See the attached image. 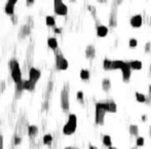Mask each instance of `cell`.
I'll use <instances>...</instances> for the list:
<instances>
[{
	"instance_id": "cell-1",
	"label": "cell",
	"mask_w": 151,
	"mask_h": 149,
	"mask_svg": "<svg viewBox=\"0 0 151 149\" xmlns=\"http://www.w3.org/2000/svg\"><path fill=\"white\" fill-rule=\"evenodd\" d=\"M9 68L10 74H11L12 80L15 81L16 84H19L23 81L22 79V72H21V66L17 59H11L9 61Z\"/></svg>"
},
{
	"instance_id": "cell-2",
	"label": "cell",
	"mask_w": 151,
	"mask_h": 149,
	"mask_svg": "<svg viewBox=\"0 0 151 149\" xmlns=\"http://www.w3.org/2000/svg\"><path fill=\"white\" fill-rule=\"evenodd\" d=\"M77 127V117L75 114H70L68 116V121L63 127V134L66 136L74 134Z\"/></svg>"
},
{
	"instance_id": "cell-3",
	"label": "cell",
	"mask_w": 151,
	"mask_h": 149,
	"mask_svg": "<svg viewBox=\"0 0 151 149\" xmlns=\"http://www.w3.org/2000/svg\"><path fill=\"white\" fill-rule=\"evenodd\" d=\"M69 84H65V86L63 87V89L61 91V108L63 110L64 113H68L69 109H70V99H69Z\"/></svg>"
},
{
	"instance_id": "cell-4",
	"label": "cell",
	"mask_w": 151,
	"mask_h": 149,
	"mask_svg": "<svg viewBox=\"0 0 151 149\" xmlns=\"http://www.w3.org/2000/svg\"><path fill=\"white\" fill-rule=\"evenodd\" d=\"M106 105L105 103H97L96 104V116L95 121L99 125H103L105 121V114H106Z\"/></svg>"
},
{
	"instance_id": "cell-5",
	"label": "cell",
	"mask_w": 151,
	"mask_h": 149,
	"mask_svg": "<svg viewBox=\"0 0 151 149\" xmlns=\"http://www.w3.org/2000/svg\"><path fill=\"white\" fill-rule=\"evenodd\" d=\"M54 12L56 15L65 17L68 14V8L63 0H54Z\"/></svg>"
},
{
	"instance_id": "cell-6",
	"label": "cell",
	"mask_w": 151,
	"mask_h": 149,
	"mask_svg": "<svg viewBox=\"0 0 151 149\" xmlns=\"http://www.w3.org/2000/svg\"><path fill=\"white\" fill-rule=\"evenodd\" d=\"M69 66V63L67 59L64 57L62 53H58L56 55V67L59 70H66Z\"/></svg>"
},
{
	"instance_id": "cell-7",
	"label": "cell",
	"mask_w": 151,
	"mask_h": 149,
	"mask_svg": "<svg viewBox=\"0 0 151 149\" xmlns=\"http://www.w3.org/2000/svg\"><path fill=\"white\" fill-rule=\"evenodd\" d=\"M121 72H122V81L127 83L131 79V74H132V67L129 64V61H124L123 66L121 67Z\"/></svg>"
},
{
	"instance_id": "cell-8",
	"label": "cell",
	"mask_w": 151,
	"mask_h": 149,
	"mask_svg": "<svg viewBox=\"0 0 151 149\" xmlns=\"http://www.w3.org/2000/svg\"><path fill=\"white\" fill-rule=\"evenodd\" d=\"M117 26V8L112 6L109 17V27L114 28Z\"/></svg>"
},
{
	"instance_id": "cell-9",
	"label": "cell",
	"mask_w": 151,
	"mask_h": 149,
	"mask_svg": "<svg viewBox=\"0 0 151 149\" xmlns=\"http://www.w3.org/2000/svg\"><path fill=\"white\" fill-rule=\"evenodd\" d=\"M40 76H41L40 70H38L35 67H31L29 70V80H31L32 82L37 83V81L40 79Z\"/></svg>"
},
{
	"instance_id": "cell-10",
	"label": "cell",
	"mask_w": 151,
	"mask_h": 149,
	"mask_svg": "<svg viewBox=\"0 0 151 149\" xmlns=\"http://www.w3.org/2000/svg\"><path fill=\"white\" fill-rule=\"evenodd\" d=\"M131 26L134 28H140L142 26V23H143V18L141 15H135L131 18Z\"/></svg>"
},
{
	"instance_id": "cell-11",
	"label": "cell",
	"mask_w": 151,
	"mask_h": 149,
	"mask_svg": "<svg viewBox=\"0 0 151 149\" xmlns=\"http://www.w3.org/2000/svg\"><path fill=\"white\" fill-rule=\"evenodd\" d=\"M85 56L88 59H94L96 56V48L95 46L93 45H90L86 47L85 49Z\"/></svg>"
},
{
	"instance_id": "cell-12",
	"label": "cell",
	"mask_w": 151,
	"mask_h": 149,
	"mask_svg": "<svg viewBox=\"0 0 151 149\" xmlns=\"http://www.w3.org/2000/svg\"><path fill=\"white\" fill-rule=\"evenodd\" d=\"M108 34V27L100 24L97 26V35L99 37H105Z\"/></svg>"
},
{
	"instance_id": "cell-13",
	"label": "cell",
	"mask_w": 151,
	"mask_h": 149,
	"mask_svg": "<svg viewBox=\"0 0 151 149\" xmlns=\"http://www.w3.org/2000/svg\"><path fill=\"white\" fill-rule=\"evenodd\" d=\"M23 89L24 90H28V91H32V90H34L35 88V85L36 83L32 82L31 80H23Z\"/></svg>"
},
{
	"instance_id": "cell-14",
	"label": "cell",
	"mask_w": 151,
	"mask_h": 149,
	"mask_svg": "<svg viewBox=\"0 0 151 149\" xmlns=\"http://www.w3.org/2000/svg\"><path fill=\"white\" fill-rule=\"evenodd\" d=\"M105 105H106V110H107V112H109V113H116L117 112V106L113 100L106 102Z\"/></svg>"
},
{
	"instance_id": "cell-15",
	"label": "cell",
	"mask_w": 151,
	"mask_h": 149,
	"mask_svg": "<svg viewBox=\"0 0 151 149\" xmlns=\"http://www.w3.org/2000/svg\"><path fill=\"white\" fill-rule=\"evenodd\" d=\"M124 61L122 60H113L112 64H111V70H121V67L123 66Z\"/></svg>"
},
{
	"instance_id": "cell-16",
	"label": "cell",
	"mask_w": 151,
	"mask_h": 149,
	"mask_svg": "<svg viewBox=\"0 0 151 149\" xmlns=\"http://www.w3.org/2000/svg\"><path fill=\"white\" fill-rule=\"evenodd\" d=\"M47 46H49L51 50L58 49V40H57L56 37H49V40H47Z\"/></svg>"
},
{
	"instance_id": "cell-17",
	"label": "cell",
	"mask_w": 151,
	"mask_h": 149,
	"mask_svg": "<svg viewBox=\"0 0 151 149\" xmlns=\"http://www.w3.org/2000/svg\"><path fill=\"white\" fill-rule=\"evenodd\" d=\"M129 64H131L132 70H142V62L139 61V60H132V61H129Z\"/></svg>"
},
{
	"instance_id": "cell-18",
	"label": "cell",
	"mask_w": 151,
	"mask_h": 149,
	"mask_svg": "<svg viewBox=\"0 0 151 149\" xmlns=\"http://www.w3.org/2000/svg\"><path fill=\"white\" fill-rule=\"evenodd\" d=\"M102 88L104 91H109L111 88V80L108 78H105L102 81Z\"/></svg>"
},
{
	"instance_id": "cell-19",
	"label": "cell",
	"mask_w": 151,
	"mask_h": 149,
	"mask_svg": "<svg viewBox=\"0 0 151 149\" xmlns=\"http://www.w3.org/2000/svg\"><path fill=\"white\" fill-rule=\"evenodd\" d=\"M37 134H38V127L36 125H30L28 127V135H29V137L34 138Z\"/></svg>"
},
{
	"instance_id": "cell-20",
	"label": "cell",
	"mask_w": 151,
	"mask_h": 149,
	"mask_svg": "<svg viewBox=\"0 0 151 149\" xmlns=\"http://www.w3.org/2000/svg\"><path fill=\"white\" fill-rule=\"evenodd\" d=\"M103 145L108 147V148L112 146V139H111V137H110L109 135H105V136L103 137Z\"/></svg>"
},
{
	"instance_id": "cell-21",
	"label": "cell",
	"mask_w": 151,
	"mask_h": 149,
	"mask_svg": "<svg viewBox=\"0 0 151 149\" xmlns=\"http://www.w3.org/2000/svg\"><path fill=\"white\" fill-rule=\"evenodd\" d=\"M42 141H43L44 145L51 146V143H53V141H54V139H53V136H51V135L47 134V135H44V136H43V139H42Z\"/></svg>"
},
{
	"instance_id": "cell-22",
	"label": "cell",
	"mask_w": 151,
	"mask_h": 149,
	"mask_svg": "<svg viewBox=\"0 0 151 149\" xmlns=\"http://www.w3.org/2000/svg\"><path fill=\"white\" fill-rule=\"evenodd\" d=\"M45 24L49 27H54L55 25H56V19L53 16H47V18H45Z\"/></svg>"
},
{
	"instance_id": "cell-23",
	"label": "cell",
	"mask_w": 151,
	"mask_h": 149,
	"mask_svg": "<svg viewBox=\"0 0 151 149\" xmlns=\"http://www.w3.org/2000/svg\"><path fill=\"white\" fill-rule=\"evenodd\" d=\"M90 74L88 70H80V79L82 80V81H88V80H90Z\"/></svg>"
},
{
	"instance_id": "cell-24",
	"label": "cell",
	"mask_w": 151,
	"mask_h": 149,
	"mask_svg": "<svg viewBox=\"0 0 151 149\" xmlns=\"http://www.w3.org/2000/svg\"><path fill=\"white\" fill-rule=\"evenodd\" d=\"M129 132L132 136L136 137V136H138V134H139V127H138V125H136V124H132V125H129Z\"/></svg>"
},
{
	"instance_id": "cell-25",
	"label": "cell",
	"mask_w": 151,
	"mask_h": 149,
	"mask_svg": "<svg viewBox=\"0 0 151 149\" xmlns=\"http://www.w3.org/2000/svg\"><path fill=\"white\" fill-rule=\"evenodd\" d=\"M111 64H112V60L105 58L104 61H103V68L105 70H111Z\"/></svg>"
},
{
	"instance_id": "cell-26",
	"label": "cell",
	"mask_w": 151,
	"mask_h": 149,
	"mask_svg": "<svg viewBox=\"0 0 151 149\" xmlns=\"http://www.w3.org/2000/svg\"><path fill=\"white\" fill-rule=\"evenodd\" d=\"M136 99L138 100L139 103H145L146 102V98L147 96L145 94H143V93H140V92H136Z\"/></svg>"
},
{
	"instance_id": "cell-27",
	"label": "cell",
	"mask_w": 151,
	"mask_h": 149,
	"mask_svg": "<svg viewBox=\"0 0 151 149\" xmlns=\"http://www.w3.org/2000/svg\"><path fill=\"white\" fill-rule=\"evenodd\" d=\"M144 143H145V139H144L143 137H138V139H137V141H136L137 146H138V147L143 146Z\"/></svg>"
},
{
	"instance_id": "cell-28",
	"label": "cell",
	"mask_w": 151,
	"mask_h": 149,
	"mask_svg": "<svg viewBox=\"0 0 151 149\" xmlns=\"http://www.w3.org/2000/svg\"><path fill=\"white\" fill-rule=\"evenodd\" d=\"M137 45H138V40H137L136 38H131V40H129V46L131 48H136Z\"/></svg>"
},
{
	"instance_id": "cell-29",
	"label": "cell",
	"mask_w": 151,
	"mask_h": 149,
	"mask_svg": "<svg viewBox=\"0 0 151 149\" xmlns=\"http://www.w3.org/2000/svg\"><path fill=\"white\" fill-rule=\"evenodd\" d=\"M76 97H77L78 102H80L81 104H83V92L82 91H78L77 94H76Z\"/></svg>"
},
{
	"instance_id": "cell-30",
	"label": "cell",
	"mask_w": 151,
	"mask_h": 149,
	"mask_svg": "<svg viewBox=\"0 0 151 149\" xmlns=\"http://www.w3.org/2000/svg\"><path fill=\"white\" fill-rule=\"evenodd\" d=\"M122 2H123V0H113L112 6H114V8H118Z\"/></svg>"
},
{
	"instance_id": "cell-31",
	"label": "cell",
	"mask_w": 151,
	"mask_h": 149,
	"mask_svg": "<svg viewBox=\"0 0 151 149\" xmlns=\"http://www.w3.org/2000/svg\"><path fill=\"white\" fill-rule=\"evenodd\" d=\"M88 10L92 12V15L94 16V18H96V14H97V10H96V8L93 6V5H88Z\"/></svg>"
},
{
	"instance_id": "cell-32",
	"label": "cell",
	"mask_w": 151,
	"mask_h": 149,
	"mask_svg": "<svg viewBox=\"0 0 151 149\" xmlns=\"http://www.w3.org/2000/svg\"><path fill=\"white\" fill-rule=\"evenodd\" d=\"M151 52V42H147L145 45V53H150Z\"/></svg>"
},
{
	"instance_id": "cell-33",
	"label": "cell",
	"mask_w": 151,
	"mask_h": 149,
	"mask_svg": "<svg viewBox=\"0 0 151 149\" xmlns=\"http://www.w3.org/2000/svg\"><path fill=\"white\" fill-rule=\"evenodd\" d=\"M0 149H3V136L0 135Z\"/></svg>"
},
{
	"instance_id": "cell-34",
	"label": "cell",
	"mask_w": 151,
	"mask_h": 149,
	"mask_svg": "<svg viewBox=\"0 0 151 149\" xmlns=\"http://www.w3.org/2000/svg\"><path fill=\"white\" fill-rule=\"evenodd\" d=\"M26 2H27V6H31L34 3V0H26Z\"/></svg>"
},
{
	"instance_id": "cell-35",
	"label": "cell",
	"mask_w": 151,
	"mask_h": 149,
	"mask_svg": "<svg viewBox=\"0 0 151 149\" xmlns=\"http://www.w3.org/2000/svg\"><path fill=\"white\" fill-rule=\"evenodd\" d=\"M21 143V138H19V137H17L16 138V142H15V144L16 145H18V144H20Z\"/></svg>"
},
{
	"instance_id": "cell-36",
	"label": "cell",
	"mask_w": 151,
	"mask_h": 149,
	"mask_svg": "<svg viewBox=\"0 0 151 149\" xmlns=\"http://www.w3.org/2000/svg\"><path fill=\"white\" fill-rule=\"evenodd\" d=\"M148 97L151 98V84L149 85V87H148Z\"/></svg>"
},
{
	"instance_id": "cell-37",
	"label": "cell",
	"mask_w": 151,
	"mask_h": 149,
	"mask_svg": "<svg viewBox=\"0 0 151 149\" xmlns=\"http://www.w3.org/2000/svg\"><path fill=\"white\" fill-rule=\"evenodd\" d=\"M65 149H79V148H77V147H73V146H68Z\"/></svg>"
},
{
	"instance_id": "cell-38",
	"label": "cell",
	"mask_w": 151,
	"mask_h": 149,
	"mask_svg": "<svg viewBox=\"0 0 151 149\" xmlns=\"http://www.w3.org/2000/svg\"><path fill=\"white\" fill-rule=\"evenodd\" d=\"M97 1L99 3H105V2H107L108 0H97Z\"/></svg>"
},
{
	"instance_id": "cell-39",
	"label": "cell",
	"mask_w": 151,
	"mask_h": 149,
	"mask_svg": "<svg viewBox=\"0 0 151 149\" xmlns=\"http://www.w3.org/2000/svg\"><path fill=\"white\" fill-rule=\"evenodd\" d=\"M55 32H57V33H61V29H59V28H55Z\"/></svg>"
},
{
	"instance_id": "cell-40",
	"label": "cell",
	"mask_w": 151,
	"mask_h": 149,
	"mask_svg": "<svg viewBox=\"0 0 151 149\" xmlns=\"http://www.w3.org/2000/svg\"><path fill=\"white\" fill-rule=\"evenodd\" d=\"M88 149H98V147L94 146V145H90V147H88Z\"/></svg>"
},
{
	"instance_id": "cell-41",
	"label": "cell",
	"mask_w": 151,
	"mask_h": 149,
	"mask_svg": "<svg viewBox=\"0 0 151 149\" xmlns=\"http://www.w3.org/2000/svg\"><path fill=\"white\" fill-rule=\"evenodd\" d=\"M142 120H143V121H145V120H146V115H143V117H142Z\"/></svg>"
},
{
	"instance_id": "cell-42",
	"label": "cell",
	"mask_w": 151,
	"mask_h": 149,
	"mask_svg": "<svg viewBox=\"0 0 151 149\" xmlns=\"http://www.w3.org/2000/svg\"><path fill=\"white\" fill-rule=\"evenodd\" d=\"M109 149H117V148H115V147H112V146H111V147H109Z\"/></svg>"
},
{
	"instance_id": "cell-43",
	"label": "cell",
	"mask_w": 151,
	"mask_h": 149,
	"mask_svg": "<svg viewBox=\"0 0 151 149\" xmlns=\"http://www.w3.org/2000/svg\"><path fill=\"white\" fill-rule=\"evenodd\" d=\"M149 135H150V136H151V127H150V128H149Z\"/></svg>"
},
{
	"instance_id": "cell-44",
	"label": "cell",
	"mask_w": 151,
	"mask_h": 149,
	"mask_svg": "<svg viewBox=\"0 0 151 149\" xmlns=\"http://www.w3.org/2000/svg\"><path fill=\"white\" fill-rule=\"evenodd\" d=\"M131 149H138V146H137V147H132Z\"/></svg>"
},
{
	"instance_id": "cell-45",
	"label": "cell",
	"mask_w": 151,
	"mask_h": 149,
	"mask_svg": "<svg viewBox=\"0 0 151 149\" xmlns=\"http://www.w3.org/2000/svg\"><path fill=\"white\" fill-rule=\"evenodd\" d=\"M150 72H151V65H150Z\"/></svg>"
},
{
	"instance_id": "cell-46",
	"label": "cell",
	"mask_w": 151,
	"mask_h": 149,
	"mask_svg": "<svg viewBox=\"0 0 151 149\" xmlns=\"http://www.w3.org/2000/svg\"><path fill=\"white\" fill-rule=\"evenodd\" d=\"M150 25H151V18H150Z\"/></svg>"
}]
</instances>
